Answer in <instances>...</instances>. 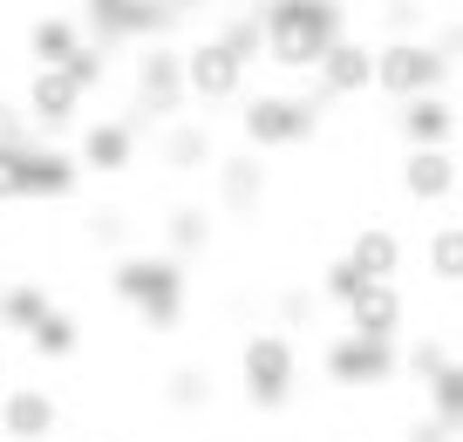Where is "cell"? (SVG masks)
Instances as JSON below:
<instances>
[{
  "label": "cell",
  "mask_w": 463,
  "mask_h": 442,
  "mask_svg": "<svg viewBox=\"0 0 463 442\" xmlns=\"http://www.w3.org/2000/svg\"><path fill=\"white\" fill-rule=\"evenodd\" d=\"M362 286H368V279H362V272H354V259H334V266H327V293H334V300H341V306L354 300Z\"/></svg>",
  "instance_id": "cell-27"
},
{
  "label": "cell",
  "mask_w": 463,
  "mask_h": 442,
  "mask_svg": "<svg viewBox=\"0 0 463 442\" xmlns=\"http://www.w3.org/2000/svg\"><path fill=\"white\" fill-rule=\"evenodd\" d=\"M402 184H409V198H449V184H457V164H449L443 150H409Z\"/></svg>",
  "instance_id": "cell-16"
},
{
  "label": "cell",
  "mask_w": 463,
  "mask_h": 442,
  "mask_svg": "<svg viewBox=\"0 0 463 442\" xmlns=\"http://www.w3.org/2000/svg\"><path fill=\"white\" fill-rule=\"evenodd\" d=\"M130 7L137 0H89V21H96L102 42H123V34H130Z\"/></svg>",
  "instance_id": "cell-25"
},
{
  "label": "cell",
  "mask_w": 463,
  "mask_h": 442,
  "mask_svg": "<svg viewBox=\"0 0 463 442\" xmlns=\"http://www.w3.org/2000/svg\"><path fill=\"white\" fill-rule=\"evenodd\" d=\"M61 69H69L82 89H89V82H102V48H75V55L61 61Z\"/></svg>",
  "instance_id": "cell-29"
},
{
  "label": "cell",
  "mask_w": 463,
  "mask_h": 442,
  "mask_svg": "<svg viewBox=\"0 0 463 442\" xmlns=\"http://www.w3.org/2000/svg\"><path fill=\"white\" fill-rule=\"evenodd\" d=\"M48 314H55V306H48L42 286H14V293H0V320H7V327H21V334H34Z\"/></svg>",
  "instance_id": "cell-18"
},
{
  "label": "cell",
  "mask_w": 463,
  "mask_h": 442,
  "mask_svg": "<svg viewBox=\"0 0 463 442\" xmlns=\"http://www.w3.org/2000/svg\"><path fill=\"white\" fill-rule=\"evenodd\" d=\"M171 245H177V252H198V245H204V212H191V204L171 212Z\"/></svg>",
  "instance_id": "cell-26"
},
{
  "label": "cell",
  "mask_w": 463,
  "mask_h": 442,
  "mask_svg": "<svg viewBox=\"0 0 463 442\" xmlns=\"http://www.w3.org/2000/svg\"><path fill=\"white\" fill-rule=\"evenodd\" d=\"M430 409H436V422L463 428V368H457V361H449V368L430 381Z\"/></svg>",
  "instance_id": "cell-21"
},
{
  "label": "cell",
  "mask_w": 463,
  "mask_h": 442,
  "mask_svg": "<svg viewBox=\"0 0 463 442\" xmlns=\"http://www.w3.org/2000/svg\"><path fill=\"white\" fill-rule=\"evenodd\" d=\"M409 368H416L422 381H436V374H443L449 361H443V347H436V341H416V347H409Z\"/></svg>",
  "instance_id": "cell-28"
},
{
  "label": "cell",
  "mask_w": 463,
  "mask_h": 442,
  "mask_svg": "<svg viewBox=\"0 0 463 442\" xmlns=\"http://www.w3.org/2000/svg\"><path fill=\"white\" fill-rule=\"evenodd\" d=\"M164 157H171L177 171H184V164H204V157H212V136L184 123V129H171V136H164Z\"/></svg>",
  "instance_id": "cell-24"
},
{
  "label": "cell",
  "mask_w": 463,
  "mask_h": 442,
  "mask_svg": "<svg viewBox=\"0 0 463 442\" xmlns=\"http://www.w3.org/2000/svg\"><path fill=\"white\" fill-rule=\"evenodd\" d=\"M82 157L96 164V171H123V164H130V123H96L82 136Z\"/></svg>",
  "instance_id": "cell-17"
},
{
  "label": "cell",
  "mask_w": 463,
  "mask_h": 442,
  "mask_svg": "<svg viewBox=\"0 0 463 442\" xmlns=\"http://www.w3.org/2000/svg\"><path fill=\"white\" fill-rule=\"evenodd\" d=\"M341 34V0H266V55L279 69H320Z\"/></svg>",
  "instance_id": "cell-1"
},
{
  "label": "cell",
  "mask_w": 463,
  "mask_h": 442,
  "mask_svg": "<svg viewBox=\"0 0 463 442\" xmlns=\"http://www.w3.org/2000/svg\"><path fill=\"white\" fill-rule=\"evenodd\" d=\"M449 129H457V109H449L443 96H416V102H402V136L416 143V150H436Z\"/></svg>",
  "instance_id": "cell-14"
},
{
  "label": "cell",
  "mask_w": 463,
  "mask_h": 442,
  "mask_svg": "<svg viewBox=\"0 0 463 442\" xmlns=\"http://www.w3.org/2000/svg\"><path fill=\"white\" fill-rule=\"evenodd\" d=\"M28 42H34V55H42V69H61V61H69L75 48H82L69 21H34V34H28Z\"/></svg>",
  "instance_id": "cell-20"
},
{
  "label": "cell",
  "mask_w": 463,
  "mask_h": 442,
  "mask_svg": "<svg viewBox=\"0 0 463 442\" xmlns=\"http://www.w3.org/2000/svg\"><path fill=\"white\" fill-rule=\"evenodd\" d=\"M218 191H225V204H232V212H246V204L260 198V164H246V157H232L225 171H218Z\"/></svg>",
  "instance_id": "cell-22"
},
{
  "label": "cell",
  "mask_w": 463,
  "mask_h": 442,
  "mask_svg": "<svg viewBox=\"0 0 463 442\" xmlns=\"http://www.w3.org/2000/svg\"><path fill=\"white\" fill-rule=\"evenodd\" d=\"M327 374L347 388H368V381H389L395 374V347L389 341H368V334H347V341L327 347Z\"/></svg>",
  "instance_id": "cell-8"
},
{
  "label": "cell",
  "mask_w": 463,
  "mask_h": 442,
  "mask_svg": "<svg viewBox=\"0 0 463 442\" xmlns=\"http://www.w3.org/2000/svg\"><path fill=\"white\" fill-rule=\"evenodd\" d=\"M116 293H123L150 327H171L177 306H184V272H177V259H144L137 252V259L116 266Z\"/></svg>",
  "instance_id": "cell-2"
},
{
  "label": "cell",
  "mask_w": 463,
  "mask_h": 442,
  "mask_svg": "<svg viewBox=\"0 0 463 442\" xmlns=\"http://www.w3.org/2000/svg\"><path fill=\"white\" fill-rule=\"evenodd\" d=\"M137 96L150 102V116H177V102L191 96L184 55H177V48H150V55L137 61Z\"/></svg>",
  "instance_id": "cell-9"
},
{
  "label": "cell",
  "mask_w": 463,
  "mask_h": 442,
  "mask_svg": "<svg viewBox=\"0 0 463 442\" xmlns=\"http://www.w3.org/2000/svg\"><path fill=\"white\" fill-rule=\"evenodd\" d=\"M69 184H75V164L61 157V150L21 143V150L0 157V198H61Z\"/></svg>",
  "instance_id": "cell-3"
},
{
  "label": "cell",
  "mask_w": 463,
  "mask_h": 442,
  "mask_svg": "<svg viewBox=\"0 0 463 442\" xmlns=\"http://www.w3.org/2000/svg\"><path fill=\"white\" fill-rule=\"evenodd\" d=\"M21 143H28V136H21V116L0 109V157H7V150H21Z\"/></svg>",
  "instance_id": "cell-30"
},
{
  "label": "cell",
  "mask_w": 463,
  "mask_h": 442,
  "mask_svg": "<svg viewBox=\"0 0 463 442\" xmlns=\"http://www.w3.org/2000/svg\"><path fill=\"white\" fill-rule=\"evenodd\" d=\"M382 55H368V42H334L327 61H320V89L327 96H362L368 82H375Z\"/></svg>",
  "instance_id": "cell-10"
},
{
  "label": "cell",
  "mask_w": 463,
  "mask_h": 442,
  "mask_svg": "<svg viewBox=\"0 0 463 442\" xmlns=\"http://www.w3.org/2000/svg\"><path fill=\"white\" fill-rule=\"evenodd\" d=\"M0 428H7V442H42L48 428H55V401H48L42 388H7Z\"/></svg>",
  "instance_id": "cell-13"
},
{
  "label": "cell",
  "mask_w": 463,
  "mask_h": 442,
  "mask_svg": "<svg viewBox=\"0 0 463 442\" xmlns=\"http://www.w3.org/2000/svg\"><path fill=\"white\" fill-rule=\"evenodd\" d=\"M28 341H34V354H55V361H61V354H75V320H69V314H48Z\"/></svg>",
  "instance_id": "cell-23"
},
{
  "label": "cell",
  "mask_w": 463,
  "mask_h": 442,
  "mask_svg": "<svg viewBox=\"0 0 463 442\" xmlns=\"http://www.w3.org/2000/svg\"><path fill=\"white\" fill-rule=\"evenodd\" d=\"M184 75H191V96L198 102H225V96H239V82H246V55H232L225 42H198L184 55Z\"/></svg>",
  "instance_id": "cell-7"
},
{
  "label": "cell",
  "mask_w": 463,
  "mask_h": 442,
  "mask_svg": "<svg viewBox=\"0 0 463 442\" xmlns=\"http://www.w3.org/2000/svg\"><path fill=\"white\" fill-rule=\"evenodd\" d=\"M314 102L300 96H260L246 102V143H260V150H279V143H307L314 136Z\"/></svg>",
  "instance_id": "cell-5"
},
{
  "label": "cell",
  "mask_w": 463,
  "mask_h": 442,
  "mask_svg": "<svg viewBox=\"0 0 463 442\" xmlns=\"http://www.w3.org/2000/svg\"><path fill=\"white\" fill-rule=\"evenodd\" d=\"M449 436H457V428H449V422H436V415H430V422H416V428H409V442H449Z\"/></svg>",
  "instance_id": "cell-31"
},
{
  "label": "cell",
  "mask_w": 463,
  "mask_h": 442,
  "mask_svg": "<svg viewBox=\"0 0 463 442\" xmlns=\"http://www.w3.org/2000/svg\"><path fill=\"white\" fill-rule=\"evenodd\" d=\"M430 272H436V279H449V286H463V225H436Z\"/></svg>",
  "instance_id": "cell-19"
},
{
  "label": "cell",
  "mask_w": 463,
  "mask_h": 442,
  "mask_svg": "<svg viewBox=\"0 0 463 442\" xmlns=\"http://www.w3.org/2000/svg\"><path fill=\"white\" fill-rule=\"evenodd\" d=\"M0 401H7V388H0Z\"/></svg>",
  "instance_id": "cell-32"
},
{
  "label": "cell",
  "mask_w": 463,
  "mask_h": 442,
  "mask_svg": "<svg viewBox=\"0 0 463 442\" xmlns=\"http://www.w3.org/2000/svg\"><path fill=\"white\" fill-rule=\"evenodd\" d=\"M436 82H443V55H436L430 42H416V34H402V42L382 48V69H375V89L382 96H436Z\"/></svg>",
  "instance_id": "cell-4"
},
{
  "label": "cell",
  "mask_w": 463,
  "mask_h": 442,
  "mask_svg": "<svg viewBox=\"0 0 463 442\" xmlns=\"http://www.w3.org/2000/svg\"><path fill=\"white\" fill-rule=\"evenodd\" d=\"M75 102H82V82H75L69 69H34L28 109H34V123H42V129H61L75 116Z\"/></svg>",
  "instance_id": "cell-12"
},
{
  "label": "cell",
  "mask_w": 463,
  "mask_h": 442,
  "mask_svg": "<svg viewBox=\"0 0 463 442\" xmlns=\"http://www.w3.org/2000/svg\"><path fill=\"white\" fill-rule=\"evenodd\" d=\"M347 320H354V334H368V341H395V327H402V300H395L389 279H368L354 300H347Z\"/></svg>",
  "instance_id": "cell-11"
},
{
  "label": "cell",
  "mask_w": 463,
  "mask_h": 442,
  "mask_svg": "<svg viewBox=\"0 0 463 442\" xmlns=\"http://www.w3.org/2000/svg\"><path fill=\"white\" fill-rule=\"evenodd\" d=\"M293 388V347L279 341V334H252L246 341V395L260 401V409H279Z\"/></svg>",
  "instance_id": "cell-6"
},
{
  "label": "cell",
  "mask_w": 463,
  "mask_h": 442,
  "mask_svg": "<svg viewBox=\"0 0 463 442\" xmlns=\"http://www.w3.org/2000/svg\"><path fill=\"white\" fill-rule=\"evenodd\" d=\"M347 259H354V272H362V279H389V272L402 266V245H395L389 225H368V231H354Z\"/></svg>",
  "instance_id": "cell-15"
}]
</instances>
